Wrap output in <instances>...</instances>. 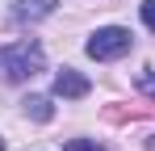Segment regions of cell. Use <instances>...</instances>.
I'll use <instances>...</instances> for the list:
<instances>
[{
	"label": "cell",
	"instance_id": "cell-5",
	"mask_svg": "<svg viewBox=\"0 0 155 151\" xmlns=\"http://www.w3.org/2000/svg\"><path fill=\"white\" fill-rule=\"evenodd\" d=\"M21 105H25V113L34 118V122H51V118H54V109H51V101H46V97H25Z\"/></svg>",
	"mask_w": 155,
	"mask_h": 151
},
{
	"label": "cell",
	"instance_id": "cell-2",
	"mask_svg": "<svg viewBox=\"0 0 155 151\" xmlns=\"http://www.w3.org/2000/svg\"><path fill=\"white\" fill-rule=\"evenodd\" d=\"M130 46H134V34H130V29H122V25H105V29H97V34L84 42V50H88L92 59H101V63L122 59Z\"/></svg>",
	"mask_w": 155,
	"mask_h": 151
},
{
	"label": "cell",
	"instance_id": "cell-8",
	"mask_svg": "<svg viewBox=\"0 0 155 151\" xmlns=\"http://www.w3.org/2000/svg\"><path fill=\"white\" fill-rule=\"evenodd\" d=\"M67 151H101V147H92V143H84V139H76V143H67Z\"/></svg>",
	"mask_w": 155,
	"mask_h": 151
},
{
	"label": "cell",
	"instance_id": "cell-9",
	"mask_svg": "<svg viewBox=\"0 0 155 151\" xmlns=\"http://www.w3.org/2000/svg\"><path fill=\"white\" fill-rule=\"evenodd\" d=\"M0 151H4V139H0Z\"/></svg>",
	"mask_w": 155,
	"mask_h": 151
},
{
	"label": "cell",
	"instance_id": "cell-1",
	"mask_svg": "<svg viewBox=\"0 0 155 151\" xmlns=\"http://www.w3.org/2000/svg\"><path fill=\"white\" fill-rule=\"evenodd\" d=\"M46 67V55L38 42H8V46H0V76L8 80V84H21V80H34V76Z\"/></svg>",
	"mask_w": 155,
	"mask_h": 151
},
{
	"label": "cell",
	"instance_id": "cell-3",
	"mask_svg": "<svg viewBox=\"0 0 155 151\" xmlns=\"http://www.w3.org/2000/svg\"><path fill=\"white\" fill-rule=\"evenodd\" d=\"M88 76H80L76 67H63V72H54V97H63V101H80V97H88Z\"/></svg>",
	"mask_w": 155,
	"mask_h": 151
},
{
	"label": "cell",
	"instance_id": "cell-6",
	"mask_svg": "<svg viewBox=\"0 0 155 151\" xmlns=\"http://www.w3.org/2000/svg\"><path fill=\"white\" fill-rule=\"evenodd\" d=\"M138 88L155 97V72H151V67H143V76H138Z\"/></svg>",
	"mask_w": 155,
	"mask_h": 151
},
{
	"label": "cell",
	"instance_id": "cell-4",
	"mask_svg": "<svg viewBox=\"0 0 155 151\" xmlns=\"http://www.w3.org/2000/svg\"><path fill=\"white\" fill-rule=\"evenodd\" d=\"M59 8V0H17L13 4V21H42Z\"/></svg>",
	"mask_w": 155,
	"mask_h": 151
},
{
	"label": "cell",
	"instance_id": "cell-7",
	"mask_svg": "<svg viewBox=\"0 0 155 151\" xmlns=\"http://www.w3.org/2000/svg\"><path fill=\"white\" fill-rule=\"evenodd\" d=\"M143 25L155 34V0H143Z\"/></svg>",
	"mask_w": 155,
	"mask_h": 151
}]
</instances>
